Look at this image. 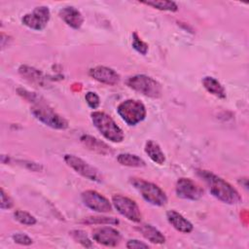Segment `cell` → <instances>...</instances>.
Returning <instances> with one entry per match:
<instances>
[{
	"mask_svg": "<svg viewBox=\"0 0 249 249\" xmlns=\"http://www.w3.org/2000/svg\"><path fill=\"white\" fill-rule=\"evenodd\" d=\"M59 18L71 28L80 29L84 23V17L82 13L73 6H67L59 10Z\"/></svg>",
	"mask_w": 249,
	"mask_h": 249,
	"instance_id": "5bb4252c",
	"label": "cell"
},
{
	"mask_svg": "<svg viewBox=\"0 0 249 249\" xmlns=\"http://www.w3.org/2000/svg\"><path fill=\"white\" fill-rule=\"evenodd\" d=\"M30 112L35 119L53 129H66L68 127V122L46 104L43 99L34 103Z\"/></svg>",
	"mask_w": 249,
	"mask_h": 249,
	"instance_id": "277c9868",
	"label": "cell"
},
{
	"mask_svg": "<svg viewBox=\"0 0 249 249\" xmlns=\"http://www.w3.org/2000/svg\"><path fill=\"white\" fill-rule=\"evenodd\" d=\"M18 73L26 79L28 82L35 84L40 87H45L47 79L44 77L43 73L38 69L28 66V65H20L18 68Z\"/></svg>",
	"mask_w": 249,
	"mask_h": 249,
	"instance_id": "ac0fdd59",
	"label": "cell"
},
{
	"mask_svg": "<svg viewBox=\"0 0 249 249\" xmlns=\"http://www.w3.org/2000/svg\"><path fill=\"white\" fill-rule=\"evenodd\" d=\"M129 182L150 204L155 206H164L167 203V196L165 192L157 184L138 177L129 178Z\"/></svg>",
	"mask_w": 249,
	"mask_h": 249,
	"instance_id": "3957f363",
	"label": "cell"
},
{
	"mask_svg": "<svg viewBox=\"0 0 249 249\" xmlns=\"http://www.w3.org/2000/svg\"><path fill=\"white\" fill-rule=\"evenodd\" d=\"M89 75L95 81L108 86H115L119 84L121 80V77L117 71L111 67L103 65H97L90 68Z\"/></svg>",
	"mask_w": 249,
	"mask_h": 249,
	"instance_id": "4fadbf2b",
	"label": "cell"
},
{
	"mask_svg": "<svg viewBox=\"0 0 249 249\" xmlns=\"http://www.w3.org/2000/svg\"><path fill=\"white\" fill-rule=\"evenodd\" d=\"M63 160L69 167H71L76 173L80 174L84 178L97 183H101L103 181V176L101 172L83 159L72 154H66Z\"/></svg>",
	"mask_w": 249,
	"mask_h": 249,
	"instance_id": "52a82bcc",
	"label": "cell"
},
{
	"mask_svg": "<svg viewBox=\"0 0 249 249\" xmlns=\"http://www.w3.org/2000/svg\"><path fill=\"white\" fill-rule=\"evenodd\" d=\"M117 113L128 125H136L145 120L147 110L145 105L137 99H125L117 107Z\"/></svg>",
	"mask_w": 249,
	"mask_h": 249,
	"instance_id": "8992f818",
	"label": "cell"
},
{
	"mask_svg": "<svg viewBox=\"0 0 249 249\" xmlns=\"http://www.w3.org/2000/svg\"><path fill=\"white\" fill-rule=\"evenodd\" d=\"M12 238L13 240L18 243V244H20V245H30L33 243V240L30 236H28L27 234L25 233H22V232H17V233H14L12 235Z\"/></svg>",
	"mask_w": 249,
	"mask_h": 249,
	"instance_id": "83f0119b",
	"label": "cell"
},
{
	"mask_svg": "<svg viewBox=\"0 0 249 249\" xmlns=\"http://www.w3.org/2000/svg\"><path fill=\"white\" fill-rule=\"evenodd\" d=\"M117 160L120 164L128 166V167H144L146 162L143 159L134 154L129 153H122L117 157Z\"/></svg>",
	"mask_w": 249,
	"mask_h": 249,
	"instance_id": "44dd1931",
	"label": "cell"
},
{
	"mask_svg": "<svg viewBox=\"0 0 249 249\" xmlns=\"http://www.w3.org/2000/svg\"><path fill=\"white\" fill-rule=\"evenodd\" d=\"M196 173L206 183L211 195L220 201L227 204H237L242 201L237 190L220 176L203 169L197 170Z\"/></svg>",
	"mask_w": 249,
	"mask_h": 249,
	"instance_id": "6da1fadb",
	"label": "cell"
},
{
	"mask_svg": "<svg viewBox=\"0 0 249 249\" xmlns=\"http://www.w3.org/2000/svg\"><path fill=\"white\" fill-rule=\"evenodd\" d=\"M83 203L89 209L98 213H107L112 210V202L96 191L87 190L81 194Z\"/></svg>",
	"mask_w": 249,
	"mask_h": 249,
	"instance_id": "8fae6325",
	"label": "cell"
},
{
	"mask_svg": "<svg viewBox=\"0 0 249 249\" xmlns=\"http://www.w3.org/2000/svg\"><path fill=\"white\" fill-rule=\"evenodd\" d=\"M166 219L168 223L178 231L183 233H190L194 230L193 224L176 210H168L166 212Z\"/></svg>",
	"mask_w": 249,
	"mask_h": 249,
	"instance_id": "9a60e30c",
	"label": "cell"
},
{
	"mask_svg": "<svg viewBox=\"0 0 249 249\" xmlns=\"http://www.w3.org/2000/svg\"><path fill=\"white\" fill-rule=\"evenodd\" d=\"M82 223L87 225H118L120 223L119 219L115 217L107 216H89L85 218Z\"/></svg>",
	"mask_w": 249,
	"mask_h": 249,
	"instance_id": "603a6c76",
	"label": "cell"
},
{
	"mask_svg": "<svg viewBox=\"0 0 249 249\" xmlns=\"http://www.w3.org/2000/svg\"><path fill=\"white\" fill-rule=\"evenodd\" d=\"M50 18V9L47 6H39L34 8L32 12L25 14L21 18V22L30 29L41 31L46 28Z\"/></svg>",
	"mask_w": 249,
	"mask_h": 249,
	"instance_id": "9c48e42d",
	"label": "cell"
},
{
	"mask_svg": "<svg viewBox=\"0 0 249 249\" xmlns=\"http://www.w3.org/2000/svg\"><path fill=\"white\" fill-rule=\"evenodd\" d=\"M112 205L122 216L127 220L134 223L141 222L142 213L138 204L133 199L125 196L116 194L112 196Z\"/></svg>",
	"mask_w": 249,
	"mask_h": 249,
	"instance_id": "ba28073f",
	"label": "cell"
},
{
	"mask_svg": "<svg viewBox=\"0 0 249 249\" xmlns=\"http://www.w3.org/2000/svg\"><path fill=\"white\" fill-rule=\"evenodd\" d=\"M144 151L147 154V156L151 159L152 161H154L157 164H163L165 162V156L161 150V148L160 147V145L150 139L145 143V147H144Z\"/></svg>",
	"mask_w": 249,
	"mask_h": 249,
	"instance_id": "ffe728a7",
	"label": "cell"
},
{
	"mask_svg": "<svg viewBox=\"0 0 249 249\" xmlns=\"http://www.w3.org/2000/svg\"><path fill=\"white\" fill-rule=\"evenodd\" d=\"M13 206H14L13 199L10 197V196L8 194L5 193L3 188H1V209L2 210L10 209Z\"/></svg>",
	"mask_w": 249,
	"mask_h": 249,
	"instance_id": "f1b7e54d",
	"label": "cell"
},
{
	"mask_svg": "<svg viewBox=\"0 0 249 249\" xmlns=\"http://www.w3.org/2000/svg\"><path fill=\"white\" fill-rule=\"evenodd\" d=\"M85 99H86V102L89 105V107L93 110L97 109L100 105V98L94 91H88L85 94Z\"/></svg>",
	"mask_w": 249,
	"mask_h": 249,
	"instance_id": "4316f807",
	"label": "cell"
},
{
	"mask_svg": "<svg viewBox=\"0 0 249 249\" xmlns=\"http://www.w3.org/2000/svg\"><path fill=\"white\" fill-rule=\"evenodd\" d=\"M90 118L93 125L104 138L114 143L123 142L124 139V131L110 115L101 111H93Z\"/></svg>",
	"mask_w": 249,
	"mask_h": 249,
	"instance_id": "7a4b0ae2",
	"label": "cell"
},
{
	"mask_svg": "<svg viewBox=\"0 0 249 249\" xmlns=\"http://www.w3.org/2000/svg\"><path fill=\"white\" fill-rule=\"evenodd\" d=\"M126 247L129 249H139V248H149V245L144 241L138 239H129L126 242Z\"/></svg>",
	"mask_w": 249,
	"mask_h": 249,
	"instance_id": "f546056e",
	"label": "cell"
},
{
	"mask_svg": "<svg viewBox=\"0 0 249 249\" xmlns=\"http://www.w3.org/2000/svg\"><path fill=\"white\" fill-rule=\"evenodd\" d=\"M176 196L183 199L198 200L203 196V189L194 180L181 177L175 184Z\"/></svg>",
	"mask_w": 249,
	"mask_h": 249,
	"instance_id": "30bf717a",
	"label": "cell"
},
{
	"mask_svg": "<svg viewBox=\"0 0 249 249\" xmlns=\"http://www.w3.org/2000/svg\"><path fill=\"white\" fill-rule=\"evenodd\" d=\"M201 83H202L203 88L210 94H212V95H214V96H216L217 98H220V99H225L227 97V93H226L225 88L214 77L206 76V77H204L202 79Z\"/></svg>",
	"mask_w": 249,
	"mask_h": 249,
	"instance_id": "d6986e66",
	"label": "cell"
},
{
	"mask_svg": "<svg viewBox=\"0 0 249 249\" xmlns=\"http://www.w3.org/2000/svg\"><path fill=\"white\" fill-rule=\"evenodd\" d=\"M80 140L86 148H88L89 150H90L94 153H97V154L103 155V156L113 154V150L111 149L110 146H108L106 143L97 139L94 136H91L89 134H84L80 137Z\"/></svg>",
	"mask_w": 249,
	"mask_h": 249,
	"instance_id": "2e32d148",
	"label": "cell"
},
{
	"mask_svg": "<svg viewBox=\"0 0 249 249\" xmlns=\"http://www.w3.org/2000/svg\"><path fill=\"white\" fill-rule=\"evenodd\" d=\"M125 84L129 89L147 97L160 98L162 94L161 85L154 78L145 74L131 76L126 80Z\"/></svg>",
	"mask_w": 249,
	"mask_h": 249,
	"instance_id": "5b68a950",
	"label": "cell"
},
{
	"mask_svg": "<svg viewBox=\"0 0 249 249\" xmlns=\"http://www.w3.org/2000/svg\"><path fill=\"white\" fill-rule=\"evenodd\" d=\"M131 46L132 48L139 53L142 55H146L149 50V46L146 42H144L136 32H133L132 34V42H131Z\"/></svg>",
	"mask_w": 249,
	"mask_h": 249,
	"instance_id": "484cf974",
	"label": "cell"
},
{
	"mask_svg": "<svg viewBox=\"0 0 249 249\" xmlns=\"http://www.w3.org/2000/svg\"><path fill=\"white\" fill-rule=\"evenodd\" d=\"M141 3L160 11H167V12L173 13V12H177L179 9L178 5L174 1H168V0H150V1H144Z\"/></svg>",
	"mask_w": 249,
	"mask_h": 249,
	"instance_id": "7402d4cb",
	"label": "cell"
},
{
	"mask_svg": "<svg viewBox=\"0 0 249 249\" xmlns=\"http://www.w3.org/2000/svg\"><path fill=\"white\" fill-rule=\"evenodd\" d=\"M69 233H70V235L72 236V238H73L76 242L80 243L82 246H84V247H86V248H90V247H92V242H91V240H90L89 237L88 236L87 232H85L84 231H82V230H73V231H71Z\"/></svg>",
	"mask_w": 249,
	"mask_h": 249,
	"instance_id": "d4e9b609",
	"label": "cell"
},
{
	"mask_svg": "<svg viewBox=\"0 0 249 249\" xmlns=\"http://www.w3.org/2000/svg\"><path fill=\"white\" fill-rule=\"evenodd\" d=\"M92 239L98 244L115 247L120 244L122 240L121 232L112 227H99L92 231Z\"/></svg>",
	"mask_w": 249,
	"mask_h": 249,
	"instance_id": "7c38bea8",
	"label": "cell"
},
{
	"mask_svg": "<svg viewBox=\"0 0 249 249\" xmlns=\"http://www.w3.org/2000/svg\"><path fill=\"white\" fill-rule=\"evenodd\" d=\"M13 215L16 221L24 226H34L37 223V220L33 215L23 210H16Z\"/></svg>",
	"mask_w": 249,
	"mask_h": 249,
	"instance_id": "cb8c5ba5",
	"label": "cell"
},
{
	"mask_svg": "<svg viewBox=\"0 0 249 249\" xmlns=\"http://www.w3.org/2000/svg\"><path fill=\"white\" fill-rule=\"evenodd\" d=\"M147 240L154 244H162L165 242V236L156 227L150 224H140L135 228Z\"/></svg>",
	"mask_w": 249,
	"mask_h": 249,
	"instance_id": "e0dca14e",
	"label": "cell"
}]
</instances>
